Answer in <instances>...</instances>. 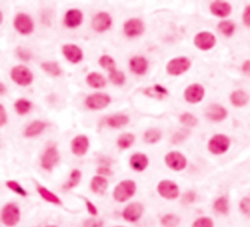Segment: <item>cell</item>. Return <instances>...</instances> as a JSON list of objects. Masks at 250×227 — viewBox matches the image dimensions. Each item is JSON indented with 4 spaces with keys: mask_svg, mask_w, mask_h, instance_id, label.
I'll use <instances>...</instances> for the list:
<instances>
[{
    "mask_svg": "<svg viewBox=\"0 0 250 227\" xmlns=\"http://www.w3.org/2000/svg\"><path fill=\"white\" fill-rule=\"evenodd\" d=\"M136 191V183L132 180L121 181L114 191V198L115 201L123 203L129 200Z\"/></svg>",
    "mask_w": 250,
    "mask_h": 227,
    "instance_id": "1",
    "label": "cell"
},
{
    "mask_svg": "<svg viewBox=\"0 0 250 227\" xmlns=\"http://www.w3.org/2000/svg\"><path fill=\"white\" fill-rule=\"evenodd\" d=\"M231 145L230 138L225 134H216L208 142V150L213 155H222L226 153Z\"/></svg>",
    "mask_w": 250,
    "mask_h": 227,
    "instance_id": "2",
    "label": "cell"
},
{
    "mask_svg": "<svg viewBox=\"0 0 250 227\" xmlns=\"http://www.w3.org/2000/svg\"><path fill=\"white\" fill-rule=\"evenodd\" d=\"M11 78L17 84L21 86L30 85L34 81V75L25 66H16L11 71Z\"/></svg>",
    "mask_w": 250,
    "mask_h": 227,
    "instance_id": "3",
    "label": "cell"
},
{
    "mask_svg": "<svg viewBox=\"0 0 250 227\" xmlns=\"http://www.w3.org/2000/svg\"><path fill=\"white\" fill-rule=\"evenodd\" d=\"M191 68V61L187 57L174 58L168 62L166 71L171 76H181Z\"/></svg>",
    "mask_w": 250,
    "mask_h": 227,
    "instance_id": "4",
    "label": "cell"
},
{
    "mask_svg": "<svg viewBox=\"0 0 250 227\" xmlns=\"http://www.w3.org/2000/svg\"><path fill=\"white\" fill-rule=\"evenodd\" d=\"M20 210L15 204H7L2 209V222L9 227L15 226L20 220Z\"/></svg>",
    "mask_w": 250,
    "mask_h": 227,
    "instance_id": "5",
    "label": "cell"
},
{
    "mask_svg": "<svg viewBox=\"0 0 250 227\" xmlns=\"http://www.w3.org/2000/svg\"><path fill=\"white\" fill-rule=\"evenodd\" d=\"M194 45L202 50L207 51L212 49L216 44V38L212 33L209 32H201L198 33L194 38Z\"/></svg>",
    "mask_w": 250,
    "mask_h": 227,
    "instance_id": "6",
    "label": "cell"
},
{
    "mask_svg": "<svg viewBox=\"0 0 250 227\" xmlns=\"http://www.w3.org/2000/svg\"><path fill=\"white\" fill-rule=\"evenodd\" d=\"M157 191L159 195L167 200H174L179 196L178 185L170 180H162L157 186Z\"/></svg>",
    "mask_w": 250,
    "mask_h": 227,
    "instance_id": "7",
    "label": "cell"
},
{
    "mask_svg": "<svg viewBox=\"0 0 250 227\" xmlns=\"http://www.w3.org/2000/svg\"><path fill=\"white\" fill-rule=\"evenodd\" d=\"M14 26L20 34L25 36H28L34 32V22L32 18L27 14H18L15 17Z\"/></svg>",
    "mask_w": 250,
    "mask_h": 227,
    "instance_id": "8",
    "label": "cell"
},
{
    "mask_svg": "<svg viewBox=\"0 0 250 227\" xmlns=\"http://www.w3.org/2000/svg\"><path fill=\"white\" fill-rule=\"evenodd\" d=\"M111 103V97L104 93L91 94L86 98L85 104L89 109L101 110L106 108Z\"/></svg>",
    "mask_w": 250,
    "mask_h": 227,
    "instance_id": "9",
    "label": "cell"
},
{
    "mask_svg": "<svg viewBox=\"0 0 250 227\" xmlns=\"http://www.w3.org/2000/svg\"><path fill=\"white\" fill-rule=\"evenodd\" d=\"M166 165L173 170H183L187 166V159L180 152H170L165 157Z\"/></svg>",
    "mask_w": 250,
    "mask_h": 227,
    "instance_id": "10",
    "label": "cell"
},
{
    "mask_svg": "<svg viewBox=\"0 0 250 227\" xmlns=\"http://www.w3.org/2000/svg\"><path fill=\"white\" fill-rule=\"evenodd\" d=\"M205 94V90L204 87L200 84H192L190 86H188L185 90L184 96L187 102L191 103V104H196L199 103Z\"/></svg>",
    "mask_w": 250,
    "mask_h": 227,
    "instance_id": "11",
    "label": "cell"
},
{
    "mask_svg": "<svg viewBox=\"0 0 250 227\" xmlns=\"http://www.w3.org/2000/svg\"><path fill=\"white\" fill-rule=\"evenodd\" d=\"M112 26V17L106 12H101L95 16L92 21L93 29L98 33H103L109 30Z\"/></svg>",
    "mask_w": 250,
    "mask_h": 227,
    "instance_id": "12",
    "label": "cell"
},
{
    "mask_svg": "<svg viewBox=\"0 0 250 227\" xmlns=\"http://www.w3.org/2000/svg\"><path fill=\"white\" fill-rule=\"evenodd\" d=\"M59 161V153L55 147H49L42 156L41 165L44 169L51 170Z\"/></svg>",
    "mask_w": 250,
    "mask_h": 227,
    "instance_id": "13",
    "label": "cell"
},
{
    "mask_svg": "<svg viewBox=\"0 0 250 227\" xmlns=\"http://www.w3.org/2000/svg\"><path fill=\"white\" fill-rule=\"evenodd\" d=\"M63 54L66 57V59L73 64L79 63L83 58L82 50L75 44L64 45L63 46Z\"/></svg>",
    "mask_w": 250,
    "mask_h": 227,
    "instance_id": "14",
    "label": "cell"
},
{
    "mask_svg": "<svg viewBox=\"0 0 250 227\" xmlns=\"http://www.w3.org/2000/svg\"><path fill=\"white\" fill-rule=\"evenodd\" d=\"M144 24L139 19H130L124 24V33L129 38H134L144 33Z\"/></svg>",
    "mask_w": 250,
    "mask_h": 227,
    "instance_id": "15",
    "label": "cell"
},
{
    "mask_svg": "<svg viewBox=\"0 0 250 227\" xmlns=\"http://www.w3.org/2000/svg\"><path fill=\"white\" fill-rule=\"evenodd\" d=\"M143 210H144V207L140 203H133L124 208L122 215L125 220L134 222L141 217Z\"/></svg>",
    "mask_w": 250,
    "mask_h": 227,
    "instance_id": "16",
    "label": "cell"
},
{
    "mask_svg": "<svg viewBox=\"0 0 250 227\" xmlns=\"http://www.w3.org/2000/svg\"><path fill=\"white\" fill-rule=\"evenodd\" d=\"M210 11L219 18H226L231 13V5L226 1H214L210 4Z\"/></svg>",
    "mask_w": 250,
    "mask_h": 227,
    "instance_id": "17",
    "label": "cell"
},
{
    "mask_svg": "<svg viewBox=\"0 0 250 227\" xmlns=\"http://www.w3.org/2000/svg\"><path fill=\"white\" fill-rule=\"evenodd\" d=\"M227 110L221 105L217 104L210 105L205 112L206 118L212 122H221L227 118Z\"/></svg>",
    "mask_w": 250,
    "mask_h": 227,
    "instance_id": "18",
    "label": "cell"
},
{
    "mask_svg": "<svg viewBox=\"0 0 250 227\" xmlns=\"http://www.w3.org/2000/svg\"><path fill=\"white\" fill-rule=\"evenodd\" d=\"M89 147V140L85 135L77 136L72 142V151L76 156H83Z\"/></svg>",
    "mask_w": 250,
    "mask_h": 227,
    "instance_id": "19",
    "label": "cell"
},
{
    "mask_svg": "<svg viewBox=\"0 0 250 227\" xmlns=\"http://www.w3.org/2000/svg\"><path fill=\"white\" fill-rule=\"evenodd\" d=\"M83 20L82 12L78 9H71L67 12L65 16V25L68 28L75 29L81 25Z\"/></svg>",
    "mask_w": 250,
    "mask_h": 227,
    "instance_id": "20",
    "label": "cell"
},
{
    "mask_svg": "<svg viewBox=\"0 0 250 227\" xmlns=\"http://www.w3.org/2000/svg\"><path fill=\"white\" fill-rule=\"evenodd\" d=\"M129 66H130V70L134 74L141 76V75H144L148 70V61L146 60V58L142 56H135L131 58Z\"/></svg>",
    "mask_w": 250,
    "mask_h": 227,
    "instance_id": "21",
    "label": "cell"
},
{
    "mask_svg": "<svg viewBox=\"0 0 250 227\" xmlns=\"http://www.w3.org/2000/svg\"><path fill=\"white\" fill-rule=\"evenodd\" d=\"M130 165L136 171H143L149 165V159L144 154L136 153L130 158Z\"/></svg>",
    "mask_w": 250,
    "mask_h": 227,
    "instance_id": "22",
    "label": "cell"
},
{
    "mask_svg": "<svg viewBox=\"0 0 250 227\" xmlns=\"http://www.w3.org/2000/svg\"><path fill=\"white\" fill-rule=\"evenodd\" d=\"M46 127V124L41 121H35L32 123L25 130V136L26 137H34L36 135L40 134L44 128Z\"/></svg>",
    "mask_w": 250,
    "mask_h": 227,
    "instance_id": "23",
    "label": "cell"
},
{
    "mask_svg": "<svg viewBox=\"0 0 250 227\" xmlns=\"http://www.w3.org/2000/svg\"><path fill=\"white\" fill-rule=\"evenodd\" d=\"M230 100L234 107H243L248 102V96L243 90H235L231 94Z\"/></svg>",
    "mask_w": 250,
    "mask_h": 227,
    "instance_id": "24",
    "label": "cell"
},
{
    "mask_svg": "<svg viewBox=\"0 0 250 227\" xmlns=\"http://www.w3.org/2000/svg\"><path fill=\"white\" fill-rule=\"evenodd\" d=\"M108 188V180L103 176H94L91 180V189L96 194H103Z\"/></svg>",
    "mask_w": 250,
    "mask_h": 227,
    "instance_id": "25",
    "label": "cell"
},
{
    "mask_svg": "<svg viewBox=\"0 0 250 227\" xmlns=\"http://www.w3.org/2000/svg\"><path fill=\"white\" fill-rule=\"evenodd\" d=\"M86 82L93 88H103L106 86V80L99 73H90L86 78Z\"/></svg>",
    "mask_w": 250,
    "mask_h": 227,
    "instance_id": "26",
    "label": "cell"
},
{
    "mask_svg": "<svg viewBox=\"0 0 250 227\" xmlns=\"http://www.w3.org/2000/svg\"><path fill=\"white\" fill-rule=\"evenodd\" d=\"M38 191L40 194V196L47 202L55 204V205H62V202L58 196L53 194L51 191L46 189L45 187L41 185H38Z\"/></svg>",
    "mask_w": 250,
    "mask_h": 227,
    "instance_id": "27",
    "label": "cell"
},
{
    "mask_svg": "<svg viewBox=\"0 0 250 227\" xmlns=\"http://www.w3.org/2000/svg\"><path fill=\"white\" fill-rule=\"evenodd\" d=\"M213 207L214 209L218 212V213H221V214H228L229 211H230V204H229V200L222 196V197H219L215 202H214V205H213Z\"/></svg>",
    "mask_w": 250,
    "mask_h": 227,
    "instance_id": "28",
    "label": "cell"
},
{
    "mask_svg": "<svg viewBox=\"0 0 250 227\" xmlns=\"http://www.w3.org/2000/svg\"><path fill=\"white\" fill-rule=\"evenodd\" d=\"M144 93L152 98H158V99H162L164 96L167 95V90L160 86V85H154L152 87H149L147 89L144 90Z\"/></svg>",
    "mask_w": 250,
    "mask_h": 227,
    "instance_id": "29",
    "label": "cell"
},
{
    "mask_svg": "<svg viewBox=\"0 0 250 227\" xmlns=\"http://www.w3.org/2000/svg\"><path fill=\"white\" fill-rule=\"evenodd\" d=\"M128 122H129V118L125 115H115L109 118L107 121L108 124L113 128H119L127 124Z\"/></svg>",
    "mask_w": 250,
    "mask_h": 227,
    "instance_id": "30",
    "label": "cell"
},
{
    "mask_svg": "<svg viewBox=\"0 0 250 227\" xmlns=\"http://www.w3.org/2000/svg\"><path fill=\"white\" fill-rule=\"evenodd\" d=\"M41 68L43 71L53 77H59L62 75V70L59 64L56 62H44L41 64Z\"/></svg>",
    "mask_w": 250,
    "mask_h": 227,
    "instance_id": "31",
    "label": "cell"
},
{
    "mask_svg": "<svg viewBox=\"0 0 250 227\" xmlns=\"http://www.w3.org/2000/svg\"><path fill=\"white\" fill-rule=\"evenodd\" d=\"M81 180V172L78 169H74L71 173L69 181L63 186L64 190H70L74 187H76Z\"/></svg>",
    "mask_w": 250,
    "mask_h": 227,
    "instance_id": "32",
    "label": "cell"
},
{
    "mask_svg": "<svg viewBox=\"0 0 250 227\" xmlns=\"http://www.w3.org/2000/svg\"><path fill=\"white\" fill-rule=\"evenodd\" d=\"M218 30L222 35L226 37H231L235 30V26L231 21H222L218 25Z\"/></svg>",
    "mask_w": 250,
    "mask_h": 227,
    "instance_id": "33",
    "label": "cell"
},
{
    "mask_svg": "<svg viewBox=\"0 0 250 227\" xmlns=\"http://www.w3.org/2000/svg\"><path fill=\"white\" fill-rule=\"evenodd\" d=\"M135 141V135L132 133H123L119 136L117 140V145L121 149L129 148Z\"/></svg>",
    "mask_w": 250,
    "mask_h": 227,
    "instance_id": "34",
    "label": "cell"
},
{
    "mask_svg": "<svg viewBox=\"0 0 250 227\" xmlns=\"http://www.w3.org/2000/svg\"><path fill=\"white\" fill-rule=\"evenodd\" d=\"M99 64L101 67H103L105 70L109 71L110 73H113L115 70V60L108 55H104L99 59Z\"/></svg>",
    "mask_w": 250,
    "mask_h": 227,
    "instance_id": "35",
    "label": "cell"
},
{
    "mask_svg": "<svg viewBox=\"0 0 250 227\" xmlns=\"http://www.w3.org/2000/svg\"><path fill=\"white\" fill-rule=\"evenodd\" d=\"M32 103L26 99H19L15 103V110L19 115H26L32 109Z\"/></svg>",
    "mask_w": 250,
    "mask_h": 227,
    "instance_id": "36",
    "label": "cell"
},
{
    "mask_svg": "<svg viewBox=\"0 0 250 227\" xmlns=\"http://www.w3.org/2000/svg\"><path fill=\"white\" fill-rule=\"evenodd\" d=\"M161 138V132L156 129V128H152L149 129L148 131H146L145 135H144V139L147 143H156L157 141H159V139Z\"/></svg>",
    "mask_w": 250,
    "mask_h": 227,
    "instance_id": "37",
    "label": "cell"
},
{
    "mask_svg": "<svg viewBox=\"0 0 250 227\" xmlns=\"http://www.w3.org/2000/svg\"><path fill=\"white\" fill-rule=\"evenodd\" d=\"M160 222L164 227H175L179 224L180 218L174 214H166L161 218Z\"/></svg>",
    "mask_w": 250,
    "mask_h": 227,
    "instance_id": "38",
    "label": "cell"
},
{
    "mask_svg": "<svg viewBox=\"0 0 250 227\" xmlns=\"http://www.w3.org/2000/svg\"><path fill=\"white\" fill-rule=\"evenodd\" d=\"M180 122L184 125H186L188 127H193V126H195L197 124V119L193 115H192L190 113L183 114L180 117Z\"/></svg>",
    "mask_w": 250,
    "mask_h": 227,
    "instance_id": "39",
    "label": "cell"
},
{
    "mask_svg": "<svg viewBox=\"0 0 250 227\" xmlns=\"http://www.w3.org/2000/svg\"><path fill=\"white\" fill-rule=\"evenodd\" d=\"M110 80L115 85H122L125 82V76L122 72L115 71L113 73H110Z\"/></svg>",
    "mask_w": 250,
    "mask_h": 227,
    "instance_id": "40",
    "label": "cell"
},
{
    "mask_svg": "<svg viewBox=\"0 0 250 227\" xmlns=\"http://www.w3.org/2000/svg\"><path fill=\"white\" fill-rule=\"evenodd\" d=\"M6 186H7L9 189H11L12 191H14L15 193H17V194H19V195H21V196H23V197H26V196H27L26 190H25L18 182L14 181V180L7 181V182H6Z\"/></svg>",
    "mask_w": 250,
    "mask_h": 227,
    "instance_id": "41",
    "label": "cell"
},
{
    "mask_svg": "<svg viewBox=\"0 0 250 227\" xmlns=\"http://www.w3.org/2000/svg\"><path fill=\"white\" fill-rule=\"evenodd\" d=\"M192 227H214V222L209 217H199L193 222Z\"/></svg>",
    "mask_w": 250,
    "mask_h": 227,
    "instance_id": "42",
    "label": "cell"
},
{
    "mask_svg": "<svg viewBox=\"0 0 250 227\" xmlns=\"http://www.w3.org/2000/svg\"><path fill=\"white\" fill-rule=\"evenodd\" d=\"M239 209L245 215L250 217V197H244L239 203Z\"/></svg>",
    "mask_w": 250,
    "mask_h": 227,
    "instance_id": "43",
    "label": "cell"
},
{
    "mask_svg": "<svg viewBox=\"0 0 250 227\" xmlns=\"http://www.w3.org/2000/svg\"><path fill=\"white\" fill-rule=\"evenodd\" d=\"M188 135H189V131L186 130V129H182V130H180L179 132H177V133L173 136L172 142L175 143V144L180 143V142H182L184 139H186V138L188 137Z\"/></svg>",
    "mask_w": 250,
    "mask_h": 227,
    "instance_id": "44",
    "label": "cell"
},
{
    "mask_svg": "<svg viewBox=\"0 0 250 227\" xmlns=\"http://www.w3.org/2000/svg\"><path fill=\"white\" fill-rule=\"evenodd\" d=\"M242 21L245 27L250 28V5H247L244 8V11L242 14Z\"/></svg>",
    "mask_w": 250,
    "mask_h": 227,
    "instance_id": "45",
    "label": "cell"
},
{
    "mask_svg": "<svg viewBox=\"0 0 250 227\" xmlns=\"http://www.w3.org/2000/svg\"><path fill=\"white\" fill-rule=\"evenodd\" d=\"M17 54L18 56L22 59V60H25V61H29L32 57V54L29 50L25 49V48H22V47H19L17 49Z\"/></svg>",
    "mask_w": 250,
    "mask_h": 227,
    "instance_id": "46",
    "label": "cell"
},
{
    "mask_svg": "<svg viewBox=\"0 0 250 227\" xmlns=\"http://www.w3.org/2000/svg\"><path fill=\"white\" fill-rule=\"evenodd\" d=\"M83 227H103V221L91 218L85 221Z\"/></svg>",
    "mask_w": 250,
    "mask_h": 227,
    "instance_id": "47",
    "label": "cell"
},
{
    "mask_svg": "<svg viewBox=\"0 0 250 227\" xmlns=\"http://www.w3.org/2000/svg\"><path fill=\"white\" fill-rule=\"evenodd\" d=\"M7 123V115L3 105H0V126H4Z\"/></svg>",
    "mask_w": 250,
    "mask_h": 227,
    "instance_id": "48",
    "label": "cell"
},
{
    "mask_svg": "<svg viewBox=\"0 0 250 227\" xmlns=\"http://www.w3.org/2000/svg\"><path fill=\"white\" fill-rule=\"evenodd\" d=\"M84 200H85V204H86V206H87L88 211H89L92 215H97L98 210H97V207L94 206V204H92L88 199H84Z\"/></svg>",
    "mask_w": 250,
    "mask_h": 227,
    "instance_id": "49",
    "label": "cell"
},
{
    "mask_svg": "<svg viewBox=\"0 0 250 227\" xmlns=\"http://www.w3.org/2000/svg\"><path fill=\"white\" fill-rule=\"evenodd\" d=\"M242 73L246 76H250V60H247L243 63L242 67H241Z\"/></svg>",
    "mask_w": 250,
    "mask_h": 227,
    "instance_id": "50",
    "label": "cell"
},
{
    "mask_svg": "<svg viewBox=\"0 0 250 227\" xmlns=\"http://www.w3.org/2000/svg\"><path fill=\"white\" fill-rule=\"evenodd\" d=\"M194 198H195L194 193H193V192H189V193H187V194L184 196V201H185L186 203H192V202H193Z\"/></svg>",
    "mask_w": 250,
    "mask_h": 227,
    "instance_id": "51",
    "label": "cell"
},
{
    "mask_svg": "<svg viewBox=\"0 0 250 227\" xmlns=\"http://www.w3.org/2000/svg\"><path fill=\"white\" fill-rule=\"evenodd\" d=\"M98 172H99L100 174H102V175H112V174H113V172L111 171V169L108 168V167H105V166L99 167V168H98Z\"/></svg>",
    "mask_w": 250,
    "mask_h": 227,
    "instance_id": "52",
    "label": "cell"
},
{
    "mask_svg": "<svg viewBox=\"0 0 250 227\" xmlns=\"http://www.w3.org/2000/svg\"><path fill=\"white\" fill-rule=\"evenodd\" d=\"M0 87H1V91H0V93H1V95H3V94L5 93L6 88H5V86H4L3 83H0Z\"/></svg>",
    "mask_w": 250,
    "mask_h": 227,
    "instance_id": "53",
    "label": "cell"
},
{
    "mask_svg": "<svg viewBox=\"0 0 250 227\" xmlns=\"http://www.w3.org/2000/svg\"><path fill=\"white\" fill-rule=\"evenodd\" d=\"M47 227H56V226H47Z\"/></svg>",
    "mask_w": 250,
    "mask_h": 227,
    "instance_id": "54",
    "label": "cell"
},
{
    "mask_svg": "<svg viewBox=\"0 0 250 227\" xmlns=\"http://www.w3.org/2000/svg\"><path fill=\"white\" fill-rule=\"evenodd\" d=\"M118 227H121V226H118Z\"/></svg>",
    "mask_w": 250,
    "mask_h": 227,
    "instance_id": "55",
    "label": "cell"
}]
</instances>
